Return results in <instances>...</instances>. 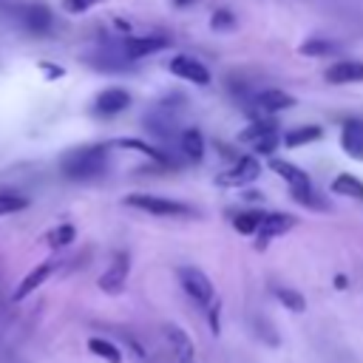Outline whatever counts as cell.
<instances>
[{"mask_svg":"<svg viewBox=\"0 0 363 363\" xmlns=\"http://www.w3.org/2000/svg\"><path fill=\"white\" fill-rule=\"evenodd\" d=\"M105 164H108V145H82L62 156L60 173L71 182H85V179L99 176Z\"/></svg>","mask_w":363,"mask_h":363,"instance_id":"6da1fadb","label":"cell"},{"mask_svg":"<svg viewBox=\"0 0 363 363\" xmlns=\"http://www.w3.org/2000/svg\"><path fill=\"white\" fill-rule=\"evenodd\" d=\"M125 204L150 216H162V218H184V216H196V210L184 201L176 199H164V196H153V193H130L125 196Z\"/></svg>","mask_w":363,"mask_h":363,"instance_id":"7a4b0ae2","label":"cell"},{"mask_svg":"<svg viewBox=\"0 0 363 363\" xmlns=\"http://www.w3.org/2000/svg\"><path fill=\"white\" fill-rule=\"evenodd\" d=\"M176 275H179V284H182V289H184V295L196 303V306H201V309H210L213 303H216V289H213V281L199 269V267H179L176 269Z\"/></svg>","mask_w":363,"mask_h":363,"instance_id":"3957f363","label":"cell"},{"mask_svg":"<svg viewBox=\"0 0 363 363\" xmlns=\"http://www.w3.org/2000/svg\"><path fill=\"white\" fill-rule=\"evenodd\" d=\"M128 272H130V255L128 252H116L108 264V269L96 278V286L105 295H122L125 284H128Z\"/></svg>","mask_w":363,"mask_h":363,"instance_id":"277c9868","label":"cell"},{"mask_svg":"<svg viewBox=\"0 0 363 363\" xmlns=\"http://www.w3.org/2000/svg\"><path fill=\"white\" fill-rule=\"evenodd\" d=\"M258 173H261L258 159H252V156H238L230 170H224V173L216 176V184H221V187H244V184L255 182Z\"/></svg>","mask_w":363,"mask_h":363,"instance_id":"5b68a950","label":"cell"},{"mask_svg":"<svg viewBox=\"0 0 363 363\" xmlns=\"http://www.w3.org/2000/svg\"><path fill=\"white\" fill-rule=\"evenodd\" d=\"M162 335L170 346V354L176 363H196V343L193 337L187 335V329H182L179 323H164L162 326Z\"/></svg>","mask_w":363,"mask_h":363,"instance_id":"8992f818","label":"cell"},{"mask_svg":"<svg viewBox=\"0 0 363 363\" xmlns=\"http://www.w3.org/2000/svg\"><path fill=\"white\" fill-rule=\"evenodd\" d=\"M295 224H298V221H295V216H289V213H264V221H261V227H258V233H255V247H258V250H267V244H269L272 238L289 233Z\"/></svg>","mask_w":363,"mask_h":363,"instance_id":"52a82bcc","label":"cell"},{"mask_svg":"<svg viewBox=\"0 0 363 363\" xmlns=\"http://www.w3.org/2000/svg\"><path fill=\"white\" fill-rule=\"evenodd\" d=\"M170 74L184 79V82H193V85H207L210 82V71L204 68V62H199L196 57L190 54H176L170 62H167Z\"/></svg>","mask_w":363,"mask_h":363,"instance_id":"ba28073f","label":"cell"},{"mask_svg":"<svg viewBox=\"0 0 363 363\" xmlns=\"http://www.w3.org/2000/svg\"><path fill=\"white\" fill-rule=\"evenodd\" d=\"M54 269H57V261H54V258H48V261H43V264H37L34 269H28V272H26V278H23V281L14 286L11 301H14V303L26 301V298H28L34 289H40V286H43V284H45V281L54 275Z\"/></svg>","mask_w":363,"mask_h":363,"instance_id":"9c48e42d","label":"cell"},{"mask_svg":"<svg viewBox=\"0 0 363 363\" xmlns=\"http://www.w3.org/2000/svg\"><path fill=\"white\" fill-rule=\"evenodd\" d=\"M164 45H167V37H128L119 45V57L125 62H133V60H142V57L162 51Z\"/></svg>","mask_w":363,"mask_h":363,"instance_id":"30bf717a","label":"cell"},{"mask_svg":"<svg viewBox=\"0 0 363 363\" xmlns=\"http://www.w3.org/2000/svg\"><path fill=\"white\" fill-rule=\"evenodd\" d=\"M269 167H272V173H278V176L289 184V193H292V196H295V193H306V190H312V179H309V173L301 170L298 164L284 162V159H269Z\"/></svg>","mask_w":363,"mask_h":363,"instance_id":"8fae6325","label":"cell"},{"mask_svg":"<svg viewBox=\"0 0 363 363\" xmlns=\"http://www.w3.org/2000/svg\"><path fill=\"white\" fill-rule=\"evenodd\" d=\"M20 23L26 31L31 34H48L51 26H54V17H51V9L43 6V3H28L23 11H20Z\"/></svg>","mask_w":363,"mask_h":363,"instance_id":"7c38bea8","label":"cell"},{"mask_svg":"<svg viewBox=\"0 0 363 363\" xmlns=\"http://www.w3.org/2000/svg\"><path fill=\"white\" fill-rule=\"evenodd\" d=\"M130 105V94L125 88H105L94 99V113L96 116H113Z\"/></svg>","mask_w":363,"mask_h":363,"instance_id":"4fadbf2b","label":"cell"},{"mask_svg":"<svg viewBox=\"0 0 363 363\" xmlns=\"http://www.w3.org/2000/svg\"><path fill=\"white\" fill-rule=\"evenodd\" d=\"M326 82L332 85H352V82H363V62L360 60H343L326 68Z\"/></svg>","mask_w":363,"mask_h":363,"instance_id":"5bb4252c","label":"cell"},{"mask_svg":"<svg viewBox=\"0 0 363 363\" xmlns=\"http://www.w3.org/2000/svg\"><path fill=\"white\" fill-rule=\"evenodd\" d=\"M255 105L264 111V113H278L284 108H292L295 105V96L281 91V88H261L255 94Z\"/></svg>","mask_w":363,"mask_h":363,"instance_id":"9a60e30c","label":"cell"},{"mask_svg":"<svg viewBox=\"0 0 363 363\" xmlns=\"http://www.w3.org/2000/svg\"><path fill=\"white\" fill-rule=\"evenodd\" d=\"M340 145L349 156L363 159V119H349L343 122V133H340Z\"/></svg>","mask_w":363,"mask_h":363,"instance_id":"2e32d148","label":"cell"},{"mask_svg":"<svg viewBox=\"0 0 363 363\" xmlns=\"http://www.w3.org/2000/svg\"><path fill=\"white\" fill-rule=\"evenodd\" d=\"M88 352H91V354H96V357H102L105 363H122V360H125L122 349H119L113 340H108V337H99V335L88 337Z\"/></svg>","mask_w":363,"mask_h":363,"instance_id":"e0dca14e","label":"cell"},{"mask_svg":"<svg viewBox=\"0 0 363 363\" xmlns=\"http://www.w3.org/2000/svg\"><path fill=\"white\" fill-rule=\"evenodd\" d=\"M320 136H323V128L320 125H303V128H295V130L284 133V145L286 147H301V145L318 142Z\"/></svg>","mask_w":363,"mask_h":363,"instance_id":"ac0fdd59","label":"cell"},{"mask_svg":"<svg viewBox=\"0 0 363 363\" xmlns=\"http://www.w3.org/2000/svg\"><path fill=\"white\" fill-rule=\"evenodd\" d=\"M332 193L337 196H349V199H360L363 201V182L352 173H340L335 182H332Z\"/></svg>","mask_w":363,"mask_h":363,"instance_id":"d6986e66","label":"cell"},{"mask_svg":"<svg viewBox=\"0 0 363 363\" xmlns=\"http://www.w3.org/2000/svg\"><path fill=\"white\" fill-rule=\"evenodd\" d=\"M261 221H264V213H261V210H244V213H238V216L233 218V227H235V233H241V235H255L258 227H261Z\"/></svg>","mask_w":363,"mask_h":363,"instance_id":"ffe728a7","label":"cell"},{"mask_svg":"<svg viewBox=\"0 0 363 363\" xmlns=\"http://www.w3.org/2000/svg\"><path fill=\"white\" fill-rule=\"evenodd\" d=\"M182 150H184V156L190 162H201L204 159V139H201V133L196 128L182 133Z\"/></svg>","mask_w":363,"mask_h":363,"instance_id":"44dd1931","label":"cell"},{"mask_svg":"<svg viewBox=\"0 0 363 363\" xmlns=\"http://www.w3.org/2000/svg\"><path fill=\"white\" fill-rule=\"evenodd\" d=\"M298 51H301L303 57H332V54L337 51V45H335L332 40L312 37V40H303V43L298 45Z\"/></svg>","mask_w":363,"mask_h":363,"instance_id":"7402d4cb","label":"cell"},{"mask_svg":"<svg viewBox=\"0 0 363 363\" xmlns=\"http://www.w3.org/2000/svg\"><path fill=\"white\" fill-rule=\"evenodd\" d=\"M74 238H77V227H74V224H57L54 230H48L45 244H48L51 250H62V247H68Z\"/></svg>","mask_w":363,"mask_h":363,"instance_id":"603a6c76","label":"cell"},{"mask_svg":"<svg viewBox=\"0 0 363 363\" xmlns=\"http://www.w3.org/2000/svg\"><path fill=\"white\" fill-rule=\"evenodd\" d=\"M272 295L292 312H303L306 309V298L298 292V289H289V286H272Z\"/></svg>","mask_w":363,"mask_h":363,"instance_id":"cb8c5ba5","label":"cell"},{"mask_svg":"<svg viewBox=\"0 0 363 363\" xmlns=\"http://www.w3.org/2000/svg\"><path fill=\"white\" fill-rule=\"evenodd\" d=\"M26 207H28V201L23 196H17V193H0V218L3 216H11V213H20Z\"/></svg>","mask_w":363,"mask_h":363,"instance_id":"d4e9b609","label":"cell"},{"mask_svg":"<svg viewBox=\"0 0 363 363\" xmlns=\"http://www.w3.org/2000/svg\"><path fill=\"white\" fill-rule=\"evenodd\" d=\"M235 14L230 11V9H218V11H213V17H210V26L216 28V31H230V28H235Z\"/></svg>","mask_w":363,"mask_h":363,"instance_id":"484cf974","label":"cell"},{"mask_svg":"<svg viewBox=\"0 0 363 363\" xmlns=\"http://www.w3.org/2000/svg\"><path fill=\"white\" fill-rule=\"evenodd\" d=\"M102 0H60V9L65 11V14H85V11H91L94 6H99Z\"/></svg>","mask_w":363,"mask_h":363,"instance_id":"4316f807","label":"cell"},{"mask_svg":"<svg viewBox=\"0 0 363 363\" xmlns=\"http://www.w3.org/2000/svg\"><path fill=\"white\" fill-rule=\"evenodd\" d=\"M218 312H221V306H218V301H216V303L207 309V323H210V332H213V335H218V332H221V323H218Z\"/></svg>","mask_w":363,"mask_h":363,"instance_id":"83f0119b","label":"cell"},{"mask_svg":"<svg viewBox=\"0 0 363 363\" xmlns=\"http://www.w3.org/2000/svg\"><path fill=\"white\" fill-rule=\"evenodd\" d=\"M190 3H196V0H176V6H179V9H184V6H190Z\"/></svg>","mask_w":363,"mask_h":363,"instance_id":"f1b7e54d","label":"cell"}]
</instances>
